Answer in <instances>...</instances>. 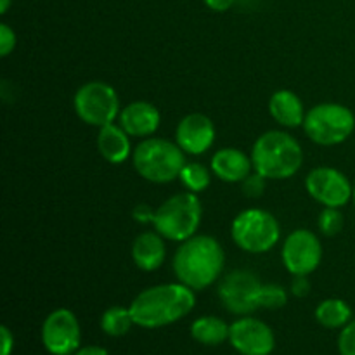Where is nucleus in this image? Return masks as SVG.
Listing matches in <instances>:
<instances>
[{"instance_id":"nucleus-1","label":"nucleus","mask_w":355,"mask_h":355,"mask_svg":"<svg viewBox=\"0 0 355 355\" xmlns=\"http://www.w3.org/2000/svg\"><path fill=\"white\" fill-rule=\"evenodd\" d=\"M194 305V290L182 283H168L141 291L128 309L135 324L146 329H156L186 318Z\"/></svg>"},{"instance_id":"nucleus-2","label":"nucleus","mask_w":355,"mask_h":355,"mask_svg":"<svg viewBox=\"0 0 355 355\" xmlns=\"http://www.w3.org/2000/svg\"><path fill=\"white\" fill-rule=\"evenodd\" d=\"M225 255L211 236L196 234L180 243L173 257V272L179 283L200 291L211 286L224 270Z\"/></svg>"},{"instance_id":"nucleus-3","label":"nucleus","mask_w":355,"mask_h":355,"mask_svg":"<svg viewBox=\"0 0 355 355\" xmlns=\"http://www.w3.org/2000/svg\"><path fill=\"white\" fill-rule=\"evenodd\" d=\"M252 162L253 170L266 179L284 180L302 168L304 149L288 132L269 130L253 144Z\"/></svg>"},{"instance_id":"nucleus-4","label":"nucleus","mask_w":355,"mask_h":355,"mask_svg":"<svg viewBox=\"0 0 355 355\" xmlns=\"http://www.w3.org/2000/svg\"><path fill=\"white\" fill-rule=\"evenodd\" d=\"M134 168L142 179L155 184H166L179 179L186 156L177 142L166 139L148 137L135 146L132 153Z\"/></svg>"},{"instance_id":"nucleus-5","label":"nucleus","mask_w":355,"mask_h":355,"mask_svg":"<svg viewBox=\"0 0 355 355\" xmlns=\"http://www.w3.org/2000/svg\"><path fill=\"white\" fill-rule=\"evenodd\" d=\"M201 208L200 198L196 193H179L175 196L163 201L155 214V231L159 232L168 241L182 243L186 239L196 236L198 227L201 224Z\"/></svg>"},{"instance_id":"nucleus-6","label":"nucleus","mask_w":355,"mask_h":355,"mask_svg":"<svg viewBox=\"0 0 355 355\" xmlns=\"http://www.w3.org/2000/svg\"><path fill=\"white\" fill-rule=\"evenodd\" d=\"M304 130L319 146L342 144L355 130V116L343 104L322 103L307 111Z\"/></svg>"},{"instance_id":"nucleus-7","label":"nucleus","mask_w":355,"mask_h":355,"mask_svg":"<svg viewBox=\"0 0 355 355\" xmlns=\"http://www.w3.org/2000/svg\"><path fill=\"white\" fill-rule=\"evenodd\" d=\"M236 245L248 253L270 252L281 238V227L277 218L267 210L248 208L234 218L231 227Z\"/></svg>"},{"instance_id":"nucleus-8","label":"nucleus","mask_w":355,"mask_h":355,"mask_svg":"<svg viewBox=\"0 0 355 355\" xmlns=\"http://www.w3.org/2000/svg\"><path fill=\"white\" fill-rule=\"evenodd\" d=\"M73 104L80 120L99 128L113 123L121 111L116 90L110 83L99 80L83 83L76 90Z\"/></svg>"},{"instance_id":"nucleus-9","label":"nucleus","mask_w":355,"mask_h":355,"mask_svg":"<svg viewBox=\"0 0 355 355\" xmlns=\"http://www.w3.org/2000/svg\"><path fill=\"white\" fill-rule=\"evenodd\" d=\"M262 283L250 270H232L222 277L218 284V297L229 312L238 315H250L260 309L259 297Z\"/></svg>"},{"instance_id":"nucleus-10","label":"nucleus","mask_w":355,"mask_h":355,"mask_svg":"<svg viewBox=\"0 0 355 355\" xmlns=\"http://www.w3.org/2000/svg\"><path fill=\"white\" fill-rule=\"evenodd\" d=\"M82 329L76 315L68 309H55L42 324V343L52 355H71L80 349Z\"/></svg>"},{"instance_id":"nucleus-11","label":"nucleus","mask_w":355,"mask_h":355,"mask_svg":"<svg viewBox=\"0 0 355 355\" xmlns=\"http://www.w3.org/2000/svg\"><path fill=\"white\" fill-rule=\"evenodd\" d=\"M283 263L293 276H309L322 260V246L318 236L309 229H297L283 245Z\"/></svg>"},{"instance_id":"nucleus-12","label":"nucleus","mask_w":355,"mask_h":355,"mask_svg":"<svg viewBox=\"0 0 355 355\" xmlns=\"http://www.w3.org/2000/svg\"><path fill=\"white\" fill-rule=\"evenodd\" d=\"M309 194L328 208H342L354 198V187L345 173L331 166H319L305 179Z\"/></svg>"},{"instance_id":"nucleus-13","label":"nucleus","mask_w":355,"mask_h":355,"mask_svg":"<svg viewBox=\"0 0 355 355\" xmlns=\"http://www.w3.org/2000/svg\"><path fill=\"white\" fill-rule=\"evenodd\" d=\"M229 342L241 355H270L276 347V336L263 321L243 315L231 324Z\"/></svg>"},{"instance_id":"nucleus-14","label":"nucleus","mask_w":355,"mask_h":355,"mask_svg":"<svg viewBox=\"0 0 355 355\" xmlns=\"http://www.w3.org/2000/svg\"><path fill=\"white\" fill-rule=\"evenodd\" d=\"M214 121L203 113H191L179 121L175 130V142L189 155H203L214 146Z\"/></svg>"},{"instance_id":"nucleus-15","label":"nucleus","mask_w":355,"mask_h":355,"mask_svg":"<svg viewBox=\"0 0 355 355\" xmlns=\"http://www.w3.org/2000/svg\"><path fill=\"white\" fill-rule=\"evenodd\" d=\"M118 120H120L121 128L128 135L148 139L149 135L158 130L162 114L155 104L148 103V101H135V103L127 104L120 111Z\"/></svg>"},{"instance_id":"nucleus-16","label":"nucleus","mask_w":355,"mask_h":355,"mask_svg":"<svg viewBox=\"0 0 355 355\" xmlns=\"http://www.w3.org/2000/svg\"><path fill=\"white\" fill-rule=\"evenodd\" d=\"M210 168L224 182H243L252 173V156L236 148L218 149L211 156Z\"/></svg>"},{"instance_id":"nucleus-17","label":"nucleus","mask_w":355,"mask_h":355,"mask_svg":"<svg viewBox=\"0 0 355 355\" xmlns=\"http://www.w3.org/2000/svg\"><path fill=\"white\" fill-rule=\"evenodd\" d=\"M159 232H142L132 245V260L141 270L151 272L165 262L166 246Z\"/></svg>"},{"instance_id":"nucleus-18","label":"nucleus","mask_w":355,"mask_h":355,"mask_svg":"<svg viewBox=\"0 0 355 355\" xmlns=\"http://www.w3.org/2000/svg\"><path fill=\"white\" fill-rule=\"evenodd\" d=\"M269 111L274 120L288 128H295L304 125L305 107L300 97L291 90H276L269 101Z\"/></svg>"},{"instance_id":"nucleus-19","label":"nucleus","mask_w":355,"mask_h":355,"mask_svg":"<svg viewBox=\"0 0 355 355\" xmlns=\"http://www.w3.org/2000/svg\"><path fill=\"white\" fill-rule=\"evenodd\" d=\"M97 149H99L104 159H107L110 163H114V165L123 163L134 153L132 151L128 134L121 128V125L114 123L104 125V127L99 128Z\"/></svg>"},{"instance_id":"nucleus-20","label":"nucleus","mask_w":355,"mask_h":355,"mask_svg":"<svg viewBox=\"0 0 355 355\" xmlns=\"http://www.w3.org/2000/svg\"><path fill=\"white\" fill-rule=\"evenodd\" d=\"M229 329L231 326H227L224 319L217 315H203L191 324V336L201 345L215 347L229 340Z\"/></svg>"},{"instance_id":"nucleus-21","label":"nucleus","mask_w":355,"mask_h":355,"mask_svg":"<svg viewBox=\"0 0 355 355\" xmlns=\"http://www.w3.org/2000/svg\"><path fill=\"white\" fill-rule=\"evenodd\" d=\"M315 319L321 326L328 329L345 328L352 321V309L340 298H328L321 302L315 309Z\"/></svg>"},{"instance_id":"nucleus-22","label":"nucleus","mask_w":355,"mask_h":355,"mask_svg":"<svg viewBox=\"0 0 355 355\" xmlns=\"http://www.w3.org/2000/svg\"><path fill=\"white\" fill-rule=\"evenodd\" d=\"M134 318L130 314V309L125 307H111L101 318V329L107 336H123L130 331L134 326Z\"/></svg>"},{"instance_id":"nucleus-23","label":"nucleus","mask_w":355,"mask_h":355,"mask_svg":"<svg viewBox=\"0 0 355 355\" xmlns=\"http://www.w3.org/2000/svg\"><path fill=\"white\" fill-rule=\"evenodd\" d=\"M180 182L191 193H201L210 186V170L201 163H186L179 175Z\"/></svg>"},{"instance_id":"nucleus-24","label":"nucleus","mask_w":355,"mask_h":355,"mask_svg":"<svg viewBox=\"0 0 355 355\" xmlns=\"http://www.w3.org/2000/svg\"><path fill=\"white\" fill-rule=\"evenodd\" d=\"M260 307L263 309H281L288 304V291L279 284H262L259 297Z\"/></svg>"},{"instance_id":"nucleus-25","label":"nucleus","mask_w":355,"mask_h":355,"mask_svg":"<svg viewBox=\"0 0 355 355\" xmlns=\"http://www.w3.org/2000/svg\"><path fill=\"white\" fill-rule=\"evenodd\" d=\"M318 225L324 236H336L338 232H342L343 225H345L343 214L340 211V208L324 207V210L319 215Z\"/></svg>"},{"instance_id":"nucleus-26","label":"nucleus","mask_w":355,"mask_h":355,"mask_svg":"<svg viewBox=\"0 0 355 355\" xmlns=\"http://www.w3.org/2000/svg\"><path fill=\"white\" fill-rule=\"evenodd\" d=\"M340 355H355V319L349 322L338 336Z\"/></svg>"},{"instance_id":"nucleus-27","label":"nucleus","mask_w":355,"mask_h":355,"mask_svg":"<svg viewBox=\"0 0 355 355\" xmlns=\"http://www.w3.org/2000/svg\"><path fill=\"white\" fill-rule=\"evenodd\" d=\"M266 177L260 175L259 172L250 173L245 180H243V193L248 198H260L266 191Z\"/></svg>"},{"instance_id":"nucleus-28","label":"nucleus","mask_w":355,"mask_h":355,"mask_svg":"<svg viewBox=\"0 0 355 355\" xmlns=\"http://www.w3.org/2000/svg\"><path fill=\"white\" fill-rule=\"evenodd\" d=\"M16 47V33L9 24L2 23L0 24V55L6 58Z\"/></svg>"},{"instance_id":"nucleus-29","label":"nucleus","mask_w":355,"mask_h":355,"mask_svg":"<svg viewBox=\"0 0 355 355\" xmlns=\"http://www.w3.org/2000/svg\"><path fill=\"white\" fill-rule=\"evenodd\" d=\"M155 214L156 210H153L149 205L141 203L134 208L132 217H134V220L139 222V224H153V222H155Z\"/></svg>"},{"instance_id":"nucleus-30","label":"nucleus","mask_w":355,"mask_h":355,"mask_svg":"<svg viewBox=\"0 0 355 355\" xmlns=\"http://www.w3.org/2000/svg\"><path fill=\"white\" fill-rule=\"evenodd\" d=\"M291 293L297 298H304L311 293V281L307 276H293L291 281Z\"/></svg>"},{"instance_id":"nucleus-31","label":"nucleus","mask_w":355,"mask_h":355,"mask_svg":"<svg viewBox=\"0 0 355 355\" xmlns=\"http://www.w3.org/2000/svg\"><path fill=\"white\" fill-rule=\"evenodd\" d=\"M0 336H2V350L0 355H10L14 350V335L10 333V329L7 326L0 328Z\"/></svg>"},{"instance_id":"nucleus-32","label":"nucleus","mask_w":355,"mask_h":355,"mask_svg":"<svg viewBox=\"0 0 355 355\" xmlns=\"http://www.w3.org/2000/svg\"><path fill=\"white\" fill-rule=\"evenodd\" d=\"M207 3L208 9L215 10V12H224V10L231 9L234 0H203Z\"/></svg>"},{"instance_id":"nucleus-33","label":"nucleus","mask_w":355,"mask_h":355,"mask_svg":"<svg viewBox=\"0 0 355 355\" xmlns=\"http://www.w3.org/2000/svg\"><path fill=\"white\" fill-rule=\"evenodd\" d=\"M75 355H110V354H107V350L103 349V347L87 345V347H82V349L76 350Z\"/></svg>"},{"instance_id":"nucleus-34","label":"nucleus","mask_w":355,"mask_h":355,"mask_svg":"<svg viewBox=\"0 0 355 355\" xmlns=\"http://www.w3.org/2000/svg\"><path fill=\"white\" fill-rule=\"evenodd\" d=\"M10 2H12V0H0V12L6 14L7 9L10 7Z\"/></svg>"},{"instance_id":"nucleus-35","label":"nucleus","mask_w":355,"mask_h":355,"mask_svg":"<svg viewBox=\"0 0 355 355\" xmlns=\"http://www.w3.org/2000/svg\"><path fill=\"white\" fill-rule=\"evenodd\" d=\"M354 203H355V187H354Z\"/></svg>"}]
</instances>
